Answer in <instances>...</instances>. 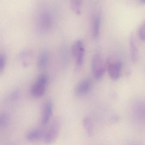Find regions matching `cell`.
<instances>
[{"label": "cell", "instance_id": "obj_1", "mask_svg": "<svg viewBox=\"0 0 145 145\" xmlns=\"http://www.w3.org/2000/svg\"><path fill=\"white\" fill-rule=\"evenodd\" d=\"M48 82V77L45 74L40 75L36 82L33 84L31 89V95L36 98L42 97L45 94L46 87Z\"/></svg>", "mask_w": 145, "mask_h": 145}, {"label": "cell", "instance_id": "obj_2", "mask_svg": "<svg viewBox=\"0 0 145 145\" xmlns=\"http://www.w3.org/2000/svg\"><path fill=\"white\" fill-rule=\"evenodd\" d=\"M71 52L76 60L77 68L79 69L82 67L83 63L85 53L82 41L78 40L75 41L71 47Z\"/></svg>", "mask_w": 145, "mask_h": 145}, {"label": "cell", "instance_id": "obj_3", "mask_svg": "<svg viewBox=\"0 0 145 145\" xmlns=\"http://www.w3.org/2000/svg\"><path fill=\"white\" fill-rule=\"evenodd\" d=\"M92 70L95 79L99 80L102 78L105 70V66L101 56L99 54H95L93 58Z\"/></svg>", "mask_w": 145, "mask_h": 145}, {"label": "cell", "instance_id": "obj_4", "mask_svg": "<svg viewBox=\"0 0 145 145\" xmlns=\"http://www.w3.org/2000/svg\"><path fill=\"white\" fill-rule=\"evenodd\" d=\"M59 130V124L58 122L54 121L44 133L43 139L45 142L51 143L55 141L58 136Z\"/></svg>", "mask_w": 145, "mask_h": 145}, {"label": "cell", "instance_id": "obj_5", "mask_svg": "<svg viewBox=\"0 0 145 145\" xmlns=\"http://www.w3.org/2000/svg\"><path fill=\"white\" fill-rule=\"evenodd\" d=\"M93 86V81L90 78L84 79L77 86L75 90L76 94L82 96L88 94L91 90Z\"/></svg>", "mask_w": 145, "mask_h": 145}, {"label": "cell", "instance_id": "obj_6", "mask_svg": "<svg viewBox=\"0 0 145 145\" xmlns=\"http://www.w3.org/2000/svg\"><path fill=\"white\" fill-rule=\"evenodd\" d=\"M129 49L131 60L134 63L138 62L139 57L138 49L133 33L130 34L129 39Z\"/></svg>", "mask_w": 145, "mask_h": 145}, {"label": "cell", "instance_id": "obj_7", "mask_svg": "<svg viewBox=\"0 0 145 145\" xmlns=\"http://www.w3.org/2000/svg\"><path fill=\"white\" fill-rule=\"evenodd\" d=\"M122 64L120 61L110 63L108 66L109 76L112 80L116 81L119 78L121 75Z\"/></svg>", "mask_w": 145, "mask_h": 145}, {"label": "cell", "instance_id": "obj_8", "mask_svg": "<svg viewBox=\"0 0 145 145\" xmlns=\"http://www.w3.org/2000/svg\"><path fill=\"white\" fill-rule=\"evenodd\" d=\"M53 109L52 103L51 100H48L46 102L43 107L41 119V124L42 126L46 125L50 121L52 114Z\"/></svg>", "mask_w": 145, "mask_h": 145}, {"label": "cell", "instance_id": "obj_9", "mask_svg": "<svg viewBox=\"0 0 145 145\" xmlns=\"http://www.w3.org/2000/svg\"><path fill=\"white\" fill-rule=\"evenodd\" d=\"M44 130L40 128L33 129L29 132L26 135V138L28 140L35 141L43 138L44 135Z\"/></svg>", "mask_w": 145, "mask_h": 145}, {"label": "cell", "instance_id": "obj_10", "mask_svg": "<svg viewBox=\"0 0 145 145\" xmlns=\"http://www.w3.org/2000/svg\"><path fill=\"white\" fill-rule=\"evenodd\" d=\"M101 17L99 15L95 16L93 24V36L96 39L99 37L100 31Z\"/></svg>", "mask_w": 145, "mask_h": 145}, {"label": "cell", "instance_id": "obj_11", "mask_svg": "<svg viewBox=\"0 0 145 145\" xmlns=\"http://www.w3.org/2000/svg\"><path fill=\"white\" fill-rule=\"evenodd\" d=\"M48 57L46 52L41 54L38 58L37 66L40 69H43L46 67L48 62Z\"/></svg>", "mask_w": 145, "mask_h": 145}, {"label": "cell", "instance_id": "obj_12", "mask_svg": "<svg viewBox=\"0 0 145 145\" xmlns=\"http://www.w3.org/2000/svg\"><path fill=\"white\" fill-rule=\"evenodd\" d=\"M83 125L87 134L89 136H92L93 134V125L89 117H86L84 119Z\"/></svg>", "mask_w": 145, "mask_h": 145}, {"label": "cell", "instance_id": "obj_13", "mask_svg": "<svg viewBox=\"0 0 145 145\" xmlns=\"http://www.w3.org/2000/svg\"><path fill=\"white\" fill-rule=\"evenodd\" d=\"M82 5V0H71V9L76 14H81Z\"/></svg>", "mask_w": 145, "mask_h": 145}, {"label": "cell", "instance_id": "obj_14", "mask_svg": "<svg viewBox=\"0 0 145 145\" xmlns=\"http://www.w3.org/2000/svg\"><path fill=\"white\" fill-rule=\"evenodd\" d=\"M9 117L6 113L0 114V129L6 127L9 123Z\"/></svg>", "mask_w": 145, "mask_h": 145}, {"label": "cell", "instance_id": "obj_15", "mask_svg": "<svg viewBox=\"0 0 145 145\" xmlns=\"http://www.w3.org/2000/svg\"><path fill=\"white\" fill-rule=\"evenodd\" d=\"M138 35L140 39L142 41L145 42V21L139 27Z\"/></svg>", "mask_w": 145, "mask_h": 145}, {"label": "cell", "instance_id": "obj_16", "mask_svg": "<svg viewBox=\"0 0 145 145\" xmlns=\"http://www.w3.org/2000/svg\"><path fill=\"white\" fill-rule=\"evenodd\" d=\"M6 65V57L4 54H0V74L2 73Z\"/></svg>", "mask_w": 145, "mask_h": 145}, {"label": "cell", "instance_id": "obj_17", "mask_svg": "<svg viewBox=\"0 0 145 145\" xmlns=\"http://www.w3.org/2000/svg\"><path fill=\"white\" fill-rule=\"evenodd\" d=\"M19 93L18 91H14L10 95V99L12 100L16 99L18 97Z\"/></svg>", "mask_w": 145, "mask_h": 145}, {"label": "cell", "instance_id": "obj_18", "mask_svg": "<svg viewBox=\"0 0 145 145\" xmlns=\"http://www.w3.org/2000/svg\"><path fill=\"white\" fill-rule=\"evenodd\" d=\"M140 1L143 4H145V0H140Z\"/></svg>", "mask_w": 145, "mask_h": 145}]
</instances>
